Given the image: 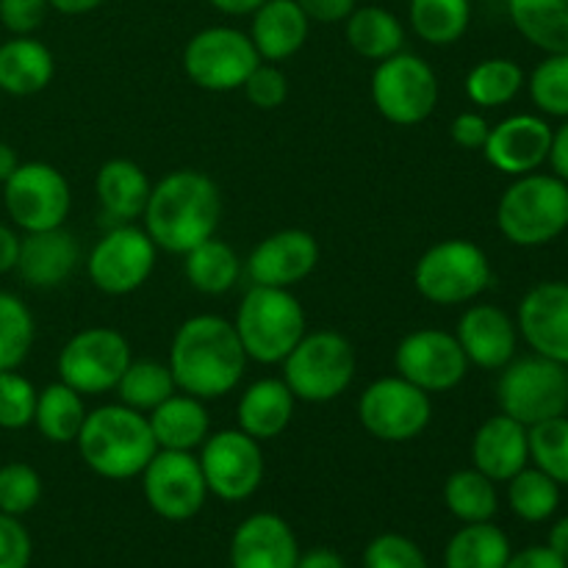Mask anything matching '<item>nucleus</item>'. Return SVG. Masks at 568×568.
Instances as JSON below:
<instances>
[{
    "mask_svg": "<svg viewBox=\"0 0 568 568\" xmlns=\"http://www.w3.org/2000/svg\"><path fill=\"white\" fill-rule=\"evenodd\" d=\"M170 372L175 388L197 399H220L244 377V353L233 322L216 314L189 316L172 336Z\"/></svg>",
    "mask_w": 568,
    "mask_h": 568,
    "instance_id": "1",
    "label": "nucleus"
},
{
    "mask_svg": "<svg viewBox=\"0 0 568 568\" xmlns=\"http://www.w3.org/2000/svg\"><path fill=\"white\" fill-rule=\"evenodd\" d=\"M222 194L205 172L175 170L150 189L142 222L153 244L166 253L186 255L205 239L216 236Z\"/></svg>",
    "mask_w": 568,
    "mask_h": 568,
    "instance_id": "2",
    "label": "nucleus"
},
{
    "mask_svg": "<svg viewBox=\"0 0 568 568\" xmlns=\"http://www.w3.org/2000/svg\"><path fill=\"white\" fill-rule=\"evenodd\" d=\"M83 464L105 480H131L159 453L148 414L128 405H100L83 419L75 438Z\"/></svg>",
    "mask_w": 568,
    "mask_h": 568,
    "instance_id": "3",
    "label": "nucleus"
},
{
    "mask_svg": "<svg viewBox=\"0 0 568 568\" xmlns=\"http://www.w3.org/2000/svg\"><path fill=\"white\" fill-rule=\"evenodd\" d=\"M497 227L516 247H544L568 227V183L558 175H519L503 192Z\"/></svg>",
    "mask_w": 568,
    "mask_h": 568,
    "instance_id": "4",
    "label": "nucleus"
},
{
    "mask_svg": "<svg viewBox=\"0 0 568 568\" xmlns=\"http://www.w3.org/2000/svg\"><path fill=\"white\" fill-rule=\"evenodd\" d=\"M247 361L255 364H283L288 353L305 336V311L288 288L250 286L239 303L233 322Z\"/></svg>",
    "mask_w": 568,
    "mask_h": 568,
    "instance_id": "5",
    "label": "nucleus"
},
{
    "mask_svg": "<svg viewBox=\"0 0 568 568\" xmlns=\"http://www.w3.org/2000/svg\"><path fill=\"white\" fill-rule=\"evenodd\" d=\"M355 377V349L336 331L305 333L297 347L283 358V383L294 399L322 405L333 403Z\"/></svg>",
    "mask_w": 568,
    "mask_h": 568,
    "instance_id": "6",
    "label": "nucleus"
},
{
    "mask_svg": "<svg viewBox=\"0 0 568 568\" xmlns=\"http://www.w3.org/2000/svg\"><path fill=\"white\" fill-rule=\"evenodd\" d=\"M414 286L433 305H464L491 286V261L469 239H444L422 253Z\"/></svg>",
    "mask_w": 568,
    "mask_h": 568,
    "instance_id": "7",
    "label": "nucleus"
},
{
    "mask_svg": "<svg viewBox=\"0 0 568 568\" xmlns=\"http://www.w3.org/2000/svg\"><path fill=\"white\" fill-rule=\"evenodd\" d=\"M497 403L505 416L525 427L566 416L568 366L544 355L510 361L497 383Z\"/></svg>",
    "mask_w": 568,
    "mask_h": 568,
    "instance_id": "8",
    "label": "nucleus"
},
{
    "mask_svg": "<svg viewBox=\"0 0 568 568\" xmlns=\"http://www.w3.org/2000/svg\"><path fill=\"white\" fill-rule=\"evenodd\" d=\"M438 75L422 55L399 53L377 61L372 75V103L392 125L410 128L425 122L436 111Z\"/></svg>",
    "mask_w": 568,
    "mask_h": 568,
    "instance_id": "9",
    "label": "nucleus"
},
{
    "mask_svg": "<svg viewBox=\"0 0 568 568\" xmlns=\"http://www.w3.org/2000/svg\"><path fill=\"white\" fill-rule=\"evenodd\" d=\"M258 64L261 55L250 33L231 26L203 28L183 48V72L205 92L242 89Z\"/></svg>",
    "mask_w": 568,
    "mask_h": 568,
    "instance_id": "10",
    "label": "nucleus"
},
{
    "mask_svg": "<svg viewBox=\"0 0 568 568\" xmlns=\"http://www.w3.org/2000/svg\"><path fill=\"white\" fill-rule=\"evenodd\" d=\"M358 419L372 438L383 444H405L419 438L433 419L430 394L392 375L369 383L358 399Z\"/></svg>",
    "mask_w": 568,
    "mask_h": 568,
    "instance_id": "11",
    "label": "nucleus"
},
{
    "mask_svg": "<svg viewBox=\"0 0 568 568\" xmlns=\"http://www.w3.org/2000/svg\"><path fill=\"white\" fill-rule=\"evenodd\" d=\"M131 344L114 327H87L64 344L59 355V381L83 397L114 392L131 366Z\"/></svg>",
    "mask_w": 568,
    "mask_h": 568,
    "instance_id": "12",
    "label": "nucleus"
},
{
    "mask_svg": "<svg viewBox=\"0 0 568 568\" xmlns=\"http://www.w3.org/2000/svg\"><path fill=\"white\" fill-rule=\"evenodd\" d=\"M155 253L159 247L144 227H136L133 222L111 225L89 250V281L98 292L111 294V297L139 292L153 275Z\"/></svg>",
    "mask_w": 568,
    "mask_h": 568,
    "instance_id": "13",
    "label": "nucleus"
},
{
    "mask_svg": "<svg viewBox=\"0 0 568 568\" xmlns=\"http://www.w3.org/2000/svg\"><path fill=\"white\" fill-rule=\"evenodd\" d=\"M3 205L20 231L37 233L64 225L72 205L67 178L44 161H28L3 183Z\"/></svg>",
    "mask_w": 568,
    "mask_h": 568,
    "instance_id": "14",
    "label": "nucleus"
},
{
    "mask_svg": "<svg viewBox=\"0 0 568 568\" xmlns=\"http://www.w3.org/2000/svg\"><path fill=\"white\" fill-rule=\"evenodd\" d=\"M200 469H203L209 494L225 503H244L264 483V453L261 442L250 438L239 427L211 433L200 447Z\"/></svg>",
    "mask_w": 568,
    "mask_h": 568,
    "instance_id": "15",
    "label": "nucleus"
},
{
    "mask_svg": "<svg viewBox=\"0 0 568 568\" xmlns=\"http://www.w3.org/2000/svg\"><path fill=\"white\" fill-rule=\"evenodd\" d=\"M394 366L399 377L427 394L453 392L469 372V361L455 333L438 331V327L408 333L394 353Z\"/></svg>",
    "mask_w": 568,
    "mask_h": 568,
    "instance_id": "16",
    "label": "nucleus"
},
{
    "mask_svg": "<svg viewBox=\"0 0 568 568\" xmlns=\"http://www.w3.org/2000/svg\"><path fill=\"white\" fill-rule=\"evenodd\" d=\"M139 477L148 505L166 521L192 519L209 497L203 469L192 453L159 449Z\"/></svg>",
    "mask_w": 568,
    "mask_h": 568,
    "instance_id": "17",
    "label": "nucleus"
},
{
    "mask_svg": "<svg viewBox=\"0 0 568 568\" xmlns=\"http://www.w3.org/2000/svg\"><path fill=\"white\" fill-rule=\"evenodd\" d=\"M516 327L536 355L568 366V283L547 281L532 286L521 297Z\"/></svg>",
    "mask_w": 568,
    "mask_h": 568,
    "instance_id": "18",
    "label": "nucleus"
},
{
    "mask_svg": "<svg viewBox=\"0 0 568 568\" xmlns=\"http://www.w3.org/2000/svg\"><path fill=\"white\" fill-rule=\"evenodd\" d=\"M320 264V244L308 231L286 227L255 244L247 258V275L255 286L292 288Z\"/></svg>",
    "mask_w": 568,
    "mask_h": 568,
    "instance_id": "19",
    "label": "nucleus"
},
{
    "mask_svg": "<svg viewBox=\"0 0 568 568\" xmlns=\"http://www.w3.org/2000/svg\"><path fill=\"white\" fill-rule=\"evenodd\" d=\"M552 128L536 114H514L488 131L483 155L503 175H530L549 159Z\"/></svg>",
    "mask_w": 568,
    "mask_h": 568,
    "instance_id": "20",
    "label": "nucleus"
},
{
    "mask_svg": "<svg viewBox=\"0 0 568 568\" xmlns=\"http://www.w3.org/2000/svg\"><path fill=\"white\" fill-rule=\"evenodd\" d=\"M455 338L469 364L480 369H505L516 358L519 327L497 305H469L460 316Z\"/></svg>",
    "mask_w": 568,
    "mask_h": 568,
    "instance_id": "21",
    "label": "nucleus"
},
{
    "mask_svg": "<svg viewBox=\"0 0 568 568\" xmlns=\"http://www.w3.org/2000/svg\"><path fill=\"white\" fill-rule=\"evenodd\" d=\"M297 560V538L281 516L255 514L233 532L231 568H294Z\"/></svg>",
    "mask_w": 568,
    "mask_h": 568,
    "instance_id": "22",
    "label": "nucleus"
},
{
    "mask_svg": "<svg viewBox=\"0 0 568 568\" xmlns=\"http://www.w3.org/2000/svg\"><path fill=\"white\" fill-rule=\"evenodd\" d=\"M81 261V247L78 239L61 227L50 231L26 233L20 242V258H17V272L22 281L33 288H55L70 281Z\"/></svg>",
    "mask_w": 568,
    "mask_h": 568,
    "instance_id": "23",
    "label": "nucleus"
},
{
    "mask_svg": "<svg viewBox=\"0 0 568 568\" xmlns=\"http://www.w3.org/2000/svg\"><path fill=\"white\" fill-rule=\"evenodd\" d=\"M530 460L527 427L499 414L483 422L471 438V464L494 483H508Z\"/></svg>",
    "mask_w": 568,
    "mask_h": 568,
    "instance_id": "24",
    "label": "nucleus"
},
{
    "mask_svg": "<svg viewBox=\"0 0 568 568\" xmlns=\"http://www.w3.org/2000/svg\"><path fill=\"white\" fill-rule=\"evenodd\" d=\"M250 17V39L261 59L270 64L297 55L308 39L311 20L297 0H266Z\"/></svg>",
    "mask_w": 568,
    "mask_h": 568,
    "instance_id": "25",
    "label": "nucleus"
},
{
    "mask_svg": "<svg viewBox=\"0 0 568 568\" xmlns=\"http://www.w3.org/2000/svg\"><path fill=\"white\" fill-rule=\"evenodd\" d=\"M150 178L139 164L128 159L105 161L94 178V194L103 216H109L114 225L142 220L150 200Z\"/></svg>",
    "mask_w": 568,
    "mask_h": 568,
    "instance_id": "26",
    "label": "nucleus"
},
{
    "mask_svg": "<svg viewBox=\"0 0 568 568\" xmlns=\"http://www.w3.org/2000/svg\"><path fill=\"white\" fill-rule=\"evenodd\" d=\"M294 403H297V399L288 392L283 377H264V381H255L253 386L244 388L242 399H239V430L247 433L255 442L277 438L288 425H292Z\"/></svg>",
    "mask_w": 568,
    "mask_h": 568,
    "instance_id": "27",
    "label": "nucleus"
},
{
    "mask_svg": "<svg viewBox=\"0 0 568 568\" xmlns=\"http://www.w3.org/2000/svg\"><path fill=\"white\" fill-rule=\"evenodd\" d=\"M148 422L159 449L192 453V449L203 447L205 438L211 436V419L203 399L183 392H175L159 408L150 410Z\"/></svg>",
    "mask_w": 568,
    "mask_h": 568,
    "instance_id": "28",
    "label": "nucleus"
},
{
    "mask_svg": "<svg viewBox=\"0 0 568 568\" xmlns=\"http://www.w3.org/2000/svg\"><path fill=\"white\" fill-rule=\"evenodd\" d=\"M55 61L48 44L33 37H14L0 44V92L28 98L53 81Z\"/></svg>",
    "mask_w": 568,
    "mask_h": 568,
    "instance_id": "29",
    "label": "nucleus"
},
{
    "mask_svg": "<svg viewBox=\"0 0 568 568\" xmlns=\"http://www.w3.org/2000/svg\"><path fill=\"white\" fill-rule=\"evenodd\" d=\"M344 37L353 53L366 61H383L405 48L403 22L383 6H355L344 20Z\"/></svg>",
    "mask_w": 568,
    "mask_h": 568,
    "instance_id": "30",
    "label": "nucleus"
},
{
    "mask_svg": "<svg viewBox=\"0 0 568 568\" xmlns=\"http://www.w3.org/2000/svg\"><path fill=\"white\" fill-rule=\"evenodd\" d=\"M516 31L547 55L568 53V0H508Z\"/></svg>",
    "mask_w": 568,
    "mask_h": 568,
    "instance_id": "31",
    "label": "nucleus"
},
{
    "mask_svg": "<svg viewBox=\"0 0 568 568\" xmlns=\"http://www.w3.org/2000/svg\"><path fill=\"white\" fill-rule=\"evenodd\" d=\"M183 258H186L183 261L186 281L192 283V288L211 294V297L227 294L242 277V261H239L236 250L222 239H205L203 244L189 250Z\"/></svg>",
    "mask_w": 568,
    "mask_h": 568,
    "instance_id": "32",
    "label": "nucleus"
},
{
    "mask_svg": "<svg viewBox=\"0 0 568 568\" xmlns=\"http://www.w3.org/2000/svg\"><path fill=\"white\" fill-rule=\"evenodd\" d=\"M510 541L491 521L466 525L449 538L444 566L447 568H505L510 560Z\"/></svg>",
    "mask_w": 568,
    "mask_h": 568,
    "instance_id": "33",
    "label": "nucleus"
},
{
    "mask_svg": "<svg viewBox=\"0 0 568 568\" xmlns=\"http://www.w3.org/2000/svg\"><path fill=\"white\" fill-rule=\"evenodd\" d=\"M87 408H83V394L70 388L67 383H50L39 392L37 414L33 425L48 438L50 444H72L81 433Z\"/></svg>",
    "mask_w": 568,
    "mask_h": 568,
    "instance_id": "34",
    "label": "nucleus"
},
{
    "mask_svg": "<svg viewBox=\"0 0 568 568\" xmlns=\"http://www.w3.org/2000/svg\"><path fill=\"white\" fill-rule=\"evenodd\" d=\"M408 20L422 42L447 48L469 31L471 0H408Z\"/></svg>",
    "mask_w": 568,
    "mask_h": 568,
    "instance_id": "35",
    "label": "nucleus"
},
{
    "mask_svg": "<svg viewBox=\"0 0 568 568\" xmlns=\"http://www.w3.org/2000/svg\"><path fill=\"white\" fill-rule=\"evenodd\" d=\"M444 503H447L449 514L464 521V525L491 521L499 508L497 486L483 471H477L475 466L460 469L449 475L447 486H444Z\"/></svg>",
    "mask_w": 568,
    "mask_h": 568,
    "instance_id": "36",
    "label": "nucleus"
},
{
    "mask_svg": "<svg viewBox=\"0 0 568 568\" xmlns=\"http://www.w3.org/2000/svg\"><path fill=\"white\" fill-rule=\"evenodd\" d=\"M525 87V70L514 59H486L466 75V94L480 109L510 103Z\"/></svg>",
    "mask_w": 568,
    "mask_h": 568,
    "instance_id": "37",
    "label": "nucleus"
},
{
    "mask_svg": "<svg viewBox=\"0 0 568 568\" xmlns=\"http://www.w3.org/2000/svg\"><path fill=\"white\" fill-rule=\"evenodd\" d=\"M114 392L120 394L122 405L139 410V414H150L166 397H172L178 388L166 364H159V361H131V366L125 369L122 381L116 383Z\"/></svg>",
    "mask_w": 568,
    "mask_h": 568,
    "instance_id": "38",
    "label": "nucleus"
},
{
    "mask_svg": "<svg viewBox=\"0 0 568 568\" xmlns=\"http://www.w3.org/2000/svg\"><path fill=\"white\" fill-rule=\"evenodd\" d=\"M508 503L510 510L519 516L521 521H547L555 516L560 505V486L541 469H521L519 475L508 480Z\"/></svg>",
    "mask_w": 568,
    "mask_h": 568,
    "instance_id": "39",
    "label": "nucleus"
},
{
    "mask_svg": "<svg viewBox=\"0 0 568 568\" xmlns=\"http://www.w3.org/2000/svg\"><path fill=\"white\" fill-rule=\"evenodd\" d=\"M37 325L28 305L17 294L0 292V372L17 369L28 358Z\"/></svg>",
    "mask_w": 568,
    "mask_h": 568,
    "instance_id": "40",
    "label": "nucleus"
},
{
    "mask_svg": "<svg viewBox=\"0 0 568 568\" xmlns=\"http://www.w3.org/2000/svg\"><path fill=\"white\" fill-rule=\"evenodd\" d=\"M527 444H530V460L536 469L552 477L558 486H568V419L538 422L527 427Z\"/></svg>",
    "mask_w": 568,
    "mask_h": 568,
    "instance_id": "41",
    "label": "nucleus"
},
{
    "mask_svg": "<svg viewBox=\"0 0 568 568\" xmlns=\"http://www.w3.org/2000/svg\"><path fill=\"white\" fill-rule=\"evenodd\" d=\"M530 98L544 114L568 120V53H552L532 70Z\"/></svg>",
    "mask_w": 568,
    "mask_h": 568,
    "instance_id": "42",
    "label": "nucleus"
},
{
    "mask_svg": "<svg viewBox=\"0 0 568 568\" xmlns=\"http://www.w3.org/2000/svg\"><path fill=\"white\" fill-rule=\"evenodd\" d=\"M42 497V477L28 464L0 466V514L22 516L37 508Z\"/></svg>",
    "mask_w": 568,
    "mask_h": 568,
    "instance_id": "43",
    "label": "nucleus"
},
{
    "mask_svg": "<svg viewBox=\"0 0 568 568\" xmlns=\"http://www.w3.org/2000/svg\"><path fill=\"white\" fill-rule=\"evenodd\" d=\"M39 392L28 377L17 369L0 372V427L3 430H22L33 425Z\"/></svg>",
    "mask_w": 568,
    "mask_h": 568,
    "instance_id": "44",
    "label": "nucleus"
},
{
    "mask_svg": "<svg viewBox=\"0 0 568 568\" xmlns=\"http://www.w3.org/2000/svg\"><path fill=\"white\" fill-rule=\"evenodd\" d=\"M364 568H427V560L410 538L383 532L366 547Z\"/></svg>",
    "mask_w": 568,
    "mask_h": 568,
    "instance_id": "45",
    "label": "nucleus"
},
{
    "mask_svg": "<svg viewBox=\"0 0 568 568\" xmlns=\"http://www.w3.org/2000/svg\"><path fill=\"white\" fill-rule=\"evenodd\" d=\"M242 89L244 98L261 111H275L277 105L286 103L288 98V81L286 75H283V70L275 64H264V61L250 72V78L244 81Z\"/></svg>",
    "mask_w": 568,
    "mask_h": 568,
    "instance_id": "46",
    "label": "nucleus"
},
{
    "mask_svg": "<svg viewBox=\"0 0 568 568\" xmlns=\"http://www.w3.org/2000/svg\"><path fill=\"white\" fill-rule=\"evenodd\" d=\"M48 0H0V22L14 37H31L44 22Z\"/></svg>",
    "mask_w": 568,
    "mask_h": 568,
    "instance_id": "47",
    "label": "nucleus"
},
{
    "mask_svg": "<svg viewBox=\"0 0 568 568\" xmlns=\"http://www.w3.org/2000/svg\"><path fill=\"white\" fill-rule=\"evenodd\" d=\"M31 536L17 516L0 514V568H28Z\"/></svg>",
    "mask_w": 568,
    "mask_h": 568,
    "instance_id": "48",
    "label": "nucleus"
},
{
    "mask_svg": "<svg viewBox=\"0 0 568 568\" xmlns=\"http://www.w3.org/2000/svg\"><path fill=\"white\" fill-rule=\"evenodd\" d=\"M488 131H491V125H488L486 116L477 114V111H464V114L455 116L453 125H449V136H453V142L464 150H483Z\"/></svg>",
    "mask_w": 568,
    "mask_h": 568,
    "instance_id": "49",
    "label": "nucleus"
},
{
    "mask_svg": "<svg viewBox=\"0 0 568 568\" xmlns=\"http://www.w3.org/2000/svg\"><path fill=\"white\" fill-rule=\"evenodd\" d=\"M311 22H344L355 9V0H297Z\"/></svg>",
    "mask_w": 568,
    "mask_h": 568,
    "instance_id": "50",
    "label": "nucleus"
},
{
    "mask_svg": "<svg viewBox=\"0 0 568 568\" xmlns=\"http://www.w3.org/2000/svg\"><path fill=\"white\" fill-rule=\"evenodd\" d=\"M505 568H568V564L549 547H527L521 552L510 555Z\"/></svg>",
    "mask_w": 568,
    "mask_h": 568,
    "instance_id": "51",
    "label": "nucleus"
},
{
    "mask_svg": "<svg viewBox=\"0 0 568 568\" xmlns=\"http://www.w3.org/2000/svg\"><path fill=\"white\" fill-rule=\"evenodd\" d=\"M549 164L560 181L568 183V120L558 131H552V144H549Z\"/></svg>",
    "mask_w": 568,
    "mask_h": 568,
    "instance_id": "52",
    "label": "nucleus"
},
{
    "mask_svg": "<svg viewBox=\"0 0 568 568\" xmlns=\"http://www.w3.org/2000/svg\"><path fill=\"white\" fill-rule=\"evenodd\" d=\"M20 242H22V236H17L9 225H0V275L17 270V258H20Z\"/></svg>",
    "mask_w": 568,
    "mask_h": 568,
    "instance_id": "53",
    "label": "nucleus"
},
{
    "mask_svg": "<svg viewBox=\"0 0 568 568\" xmlns=\"http://www.w3.org/2000/svg\"><path fill=\"white\" fill-rule=\"evenodd\" d=\"M294 568H347L344 566L342 555L333 549H311V552L300 555L297 566Z\"/></svg>",
    "mask_w": 568,
    "mask_h": 568,
    "instance_id": "54",
    "label": "nucleus"
},
{
    "mask_svg": "<svg viewBox=\"0 0 568 568\" xmlns=\"http://www.w3.org/2000/svg\"><path fill=\"white\" fill-rule=\"evenodd\" d=\"M50 9H55L59 14L67 17H78V14H89V11L100 9L105 0H48Z\"/></svg>",
    "mask_w": 568,
    "mask_h": 568,
    "instance_id": "55",
    "label": "nucleus"
},
{
    "mask_svg": "<svg viewBox=\"0 0 568 568\" xmlns=\"http://www.w3.org/2000/svg\"><path fill=\"white\" fill-rule=\"evenodd\" d=\"M209 3L214 6L216 11H222V14L244 17V14H253V11L258 9L261 3H266V0H209Z\"/></svg>",
    "mask_w": 568,
    "mask_h": 568,
    "instance_id": "56",
    "label": "nucleus"
},
{
    "mask_svg": "<svg viewBox=\"0 0 568 568\" xmlns=\"http://www.w3.org/2000/svg\"><path fill=\"white\" fill-rule=\"evenodd\" d=\"M549 549H552L555 555H560V558L568 564V516L564 519H558L552 525V530H549Z\"/></svg>",
    "mask_w": 568,
    "mask_h": 568,
    "instance_id": "57",
    "label": "nucleus"
},
{
    "mask_svg": "<svg viewBox=\"0 0 568 568\" xmlns=\"http://www.w3.org/2000/svg\"><path fill=\"white\" fill-rule=\"evenodd\" d=\"M20 166V159H17V150L11 144L0 142V186L14 175V170Z\"/></svg>",
    "mask_w": 568,
    "mask_h": 568,
    "instance_id": "58",
    "label": "nucleus"
}]
</instances>
